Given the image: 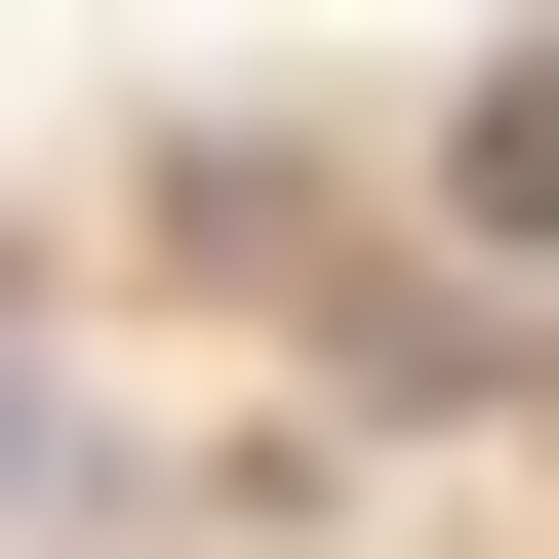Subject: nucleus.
Instances as JSON below:
<instances>
[{"mask_svg":"<svg viewBox=\"0 0 559 559\" xmlns=\"http://www.w3.org/2000/svg\"><path fill=\"white\" fill-rule=\"evenodd\" d=\"M40 520H200V479H160V440H120V400H81V360H40V320H0V559H40Z\"/></svg>","mask_w":559,"mask_h":559,"instance_id":"f257e3e1","label":"nucleus"}]
</instances>
